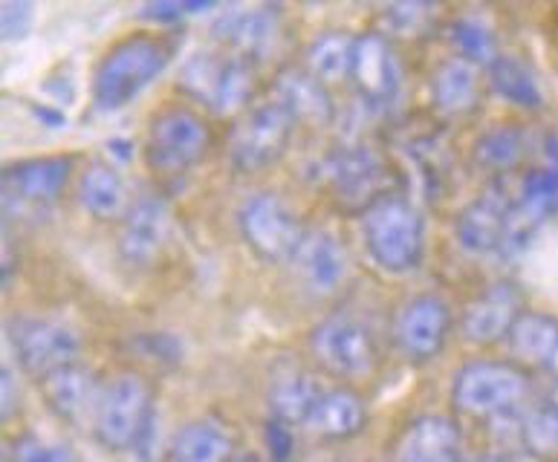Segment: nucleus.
I'll return each instance as SVG.
<instances>
[{"instance_id":"nucleus-7","label":"nucleus","mask_w":558,"mask_h":462,"mask_svg":"<svg viewBox=\"0 0 558 462\" xmlns=\"http://www.w3.org/2000/svg\"><path fill=\"white\" fill-rule=\"evenodd\" d=\"M211 131L189 108H168L154 115L145 136V162L159 177H180L201 166L209 154Z\"/></svg>"},{"instance_id":"nucleus-41","label":"nucleus","mask_w":558,"mask_h":462,"mask_svg":"<svg viewBox=\"0 0 558 462\" xmlns=\"http://www.w3.org/2000/svg\"><path fill=\"white\" fill-rule=\"evenodd\" d=\"M550 404H556L558 408V376L553 379V388H550Z\"/></svg>"},{"instance_id":"nucleus-10","label":"nucleus","mask_w":558,"mask_h":462,"mask_svg":"<svg viewBox=\"0 0 558 462\" xmlns=\"http://www.w3.org/2000/svg\"><path fill=\"white\" fill-rule=\"evenodd\" d=\"M7 339L17 364L38 381L78 362L82 350V339L73 327L44 315H12L7 321Z\"/></svg>"},{"instance_id":"nucleus-31","label":"nucleus","mask_w":558,"mask_h":462,"mask_svg":"<svg viewBox=\"0 0 558 462\" xmlns=\"http://www.w3.org/2000/svg\"><path fill=\"white\" fill-rule=\"evenodd\" d=\"M353 52H356V38L348 33H322L316 41L307 47V73H313L318 82H342L353 70Z\"/></svg>"},{"instance_id":"nucleus-24","label":"nucleus","mask_w":558,"mask_h":462,"mask_svg":"<svg viewBox=\"0 0 558 462\" xmlns=\"http://www.w3.org/2000/svg\"><path fill=\"white\" fill-rule=\"evenodd\" d=\"M234 434L217 416H203L177 430L168 446V462H232Z\"/></svg>"},{"instance_id":"nucleus-11","label":"nucleus","mask_w":558,"mask_h":462,"mask_svg":"<svg viewBox=\"0 0 558 462\" xmlns=\"http://www.w3.org/2000/svg\"><path fill=\"white\" fill-rule=\"evenodd\" d=\"M310 350L330 376L365 379L376 367L374 332L353 315H330L310 336Z\"/></svg>"},{"instance_id":"nucleus-1","label":"nucleus","mask_w":558,"mask_h":462,"mask_svg":"<svg viewBox=\"0 0 558 462\" xmlns=\"http://www.w3.org/2000/svg\"><path fill=\"white\" fill-rule=\"evenodd\" d=\"M365 248L383 272L409 275L423 264L425 220L409 197L383 194L362 215Z\"/></svg>"},{"instance_id":"nucleus-23","label":"nucleus","mask_w":558,"mask_h":462,"mask_svg":"<svg viewBox=\"0 0 558 462\" xmlns=\"http://www.w3.org/2000/svg\"><path fill=\"white\" fill-rule=\"evenodd\" d=\"M78 203L101 223L125 220L134 199L128 180L110 162H90L78 177Z\"/></svg>"},{"instance_id":"nucleus-40","label":"nucleus","mask_w":558,"mask_h":462,"mask_svg":"<svg viewBox=\"0 0 558 462\" xmlns=\"http://www.w3.org/2000/svg\"><path fill=\"white\" fill-rule=\"evenodd\" d=\"M481 462H521V460H515L512 454H489V457H481Z\"/></svg>"},{"instance_id":"nucleus-19","label":"nucleus","mask_w":558,"mask_h":462,"mask_svg":"<svg viewBox=\"0 0 558 462\" xmlns=\"http://www.w3.org/2000/svg\"><path fill=\"white\" fill-rule=\"evenodd\" d=\"M44 402L50 404V411L59 416V420L70 422V425H82L84 420L96 416V404H99L101 388L84 364H68L61 370L44 376L41 381Z\"/></svg>"},{"instance_id":"nucleus-36","label":"nucleus","mask_w":558,"mask_h":462,"mask_svg":"<svg viewBox=\"0 0 558 462\" xmlns=\"http://www.w3.org/2000/svg\"><path fill=\"white\" fill-rule=\"evenodd\" d=\"M434 7L432 3H393L383 12V21L388 24V29L400 35L423 33L425 24L432 21Z\"/></svg>"},{"instance_id":"nucleus-20","label":"nucleus","mask_w":558,"mask_h":462,"mask_svg":"<svg viewBox=\"0 0 558 462\" xmlns=\"http://www.w3.org/2000/svg\"><path fill=\"white\" fill-rule=\"evenodd\" d=\"M278 33H281V17L269 7L234 9L217 24V35L229 52L246 58L252 64H258L272 52Z\"/></svg>"},{"instance_id":"nucleus-4","label":"nucleus","mask_w":558,"mask_h":462,"mask_svg":"<svg viewBox=\"0 0 558 462\" xmlns=\"http://www.w3.org/2000/svg\"><path fill=\"white\" fill-rule=\"evenodd\" d=\"M183 90L215 113H241L255 96V64L234 52L203 50L185 61Z\"/></svg>"},{"instance_id":"nucleus-35","label":"nucleus","mask_w":558,"mask_h":462,"mask_svg":"<svg viewBox=\"0 0 558 462\" xmlns=\"http://www.w3.org/2000/svg\"><path fill=\"white\" fill-rule=\"evenodd\" d=\"M9 462H75V457L70 448L59 446V442L24 434L9 448Z\"/></svg>"},{"instance_id":"nucleus-42","label":"nucleus","mask_w":558,"mask_h":462,"mask_svg":"<svg viewBox=\"0 0 558 462\" xmlns=\"http://www.w3.org/2000/svg\"><path fill=\"white\" fill-rule=\"evenodd\" d=\"M232 462H260V460L255 454H241V457H234Z\"/></svg>"},{"instance_id":"nucleus-28","label":"nucleus","mask_w":558,"mask_h":462,"mask_svg":"<svg viewBox=\"0 0 558 462\" xmlns=\"http://www.w3.org/2000/svg\"><path fill=\"white\" fill-rule=\"evenodd\" d=\"M325 397V390L310 373L290 370L281 373L272 388H269V408L272 416L281 425H307L310 413L316 411L318 399Z\"/></svg>"},{"instance_id":"nucleus-37","label":"nucleus","mask_w":558,"mask_h":462,"mask_svg":"<svg viewBox=\"0 0 558 462\" xmlns=\"http://www.w3.org/2000/svg\"><path fill=\"white\" fill-rule=\"evenodd\" d=\"M35 9L29 3H21V0H9L0 9V35L3 41H21L33 29Z\"/></svg>"},{"instance_id":"nucleus-13","label":"nucleus","mask_w":558,"mask_h":462,"mask_svg":"<svg viewBox=\"0 0 558 462\" xmlns=\"http://www.w3.org/2000/svg\"><path fill=\"white\" fill-rule=\"evenodd\" d=\"M521 315H524V292L518 289V283H492L466 306L460 318V336L477 346L498 344L509 339Z\"/></svg>"},{"instance_id":"nucleus-9","label":"nucleus","mask_w":558,"mask_h":462,"mask_svg":"<svg viewBox=\"0 0 558 462\" xmlns=\"http://www.w3.org/2000/svg\"><path fill=\"white\" fill-rule=\"evenodd\" d=\"M70 177L73 157H35L3 168L0 185L7 220H26L50 211L68 191Z\"/></svg>"},{"instance_id":"nucleus-27","label":"nucleus","mask_w":558,"mask_h":462,"mask_svg":"<svg viewBox=\"0 0 558 462\" xmlns=\"http://www.w3.org/2000/svg\"><path fill=\"white\" fill-rule=\"evenodd\" d=\"M367 425L365 402L348 388L325 390V397L318 399L316 411L310 413L307 430L325 439H348L356 437L359 430Z\"/></svg>"},{"instance_id":"nucleus-22","label":"nucleus","mask_w":558,"mask_h":462,"mask_svg":"<svg viewBox=\"0 0 558 462\" xmlns=\"http://www.w3.org/2000/svg\"><path fill=\"white\" fill-rule=\"evenodd\" d=\"M391 462H463L458 422L437 413L414 420L402 434Z\"/></svg>"},{"instance_id":"nucleus-34","label":"nucleus","mask_w":558,"mask_h":462,"mask_svg":"<svg viewBox=\"0 0 558 462\" xmlns=\"http://www.w3.org/2000/svg\"><path fill=\"white\" fill-rule=\"evenodd\" d=\"M449 35H451V44H454V50L460 52V58H466L469 64L489 66L492 61L500 56L495 29L486 24L484 17H475V15L458 17V21L451 24Z\"/></svg>"},{"instance_id":"nucleus-25","label":"nucleus","mask_w":558,"mask_h":462,"mask_svg":"<svg viewBox=\"0 0 558 462\" xmlns=\"http://www.w3.org/2000/svg\"><path fill=\"white\" fill-rule=\"evenodd\" d=\"M432 101L442 115H466L481 101V75L466 58L442 61L432 75Z\"/></svg>"},{"instance_id":"nucleus-17","label":"nucleus","mask_w":558,"mask_h":462,"mask_svg":"<svg viewBox=\"0 0 558 462\" xmlns=\"http://www.w3.org/2000/svg\"><path fill=\"white\" fill-rule=\"evenodd\" d=\"M350 78L356 82L359 93L374 101V105H388V101L400 96L402 64L385 35H359Z\"/></svg>"},{"instance_id":"nucleus-18","label":"nucleus","mask_w":558,"mask_h":462,"mask_svg":"<svg viewBox=\"0 0 558 462\" xmlns=\"http://www.w3.org/2000/svg\"><path fill=\"white\" fill-rule=\"evenodd\" d=\"M512 203L515 199H509L504 191H484L481 197L472 199L454 223L460 248L475 257L498 255L504 248V238H507Z\"/></svg>"},{"instance_id":"nucleus-8","label":"nucleus","mask_w":558,"mask_h":462,"mask_svg":"<svg viewBox=\"0 0 558 462\" xmlns=\"http://www.w3.org/2000/svg\"><path fill=\"white\" fill-rule=\"evenodd\" d=\"M150 416H154V397L148 381L136 373H122L101 388L93 416V434L108 451H128L136 448Z\"/></svg>"},{"instance_id":"nucleus-43","label":"nucleus","mask_w":558,"mask_h":462,"mask_svg":"<svg viewBox=\"0 0 558 462\" xmlns=\"http://www.w3.org/2000/svg\"><path fill=\"white\" fill-rule=\"evenodd\" d=\"M463 462H481V460H463Z\"/></svg>"},{"instance_id":"nucleus-29","label":"nucleus","mask_w":558,"mask_h":462,"mask_svg":"<svg viewBox=\"0 0 558 462\" xmlns=\"http://www.w3.org/2000/svg\"><path fill=\"white\" fill-rule=\"evenodd\" d=\"M489 84L500 99L524 110H538L544 105V87L538 75L518 56H498L489 64Z\"/></svg>"},{"instance_id":"nucleus-30","label":"nucleus","mask_w":558,"mask_h":462,"mask_svg":"<svg viewBox=\"0 0 558 462\" xmlns=\"http://www.w3.org/2000/svg\"><path fill=\"white\" fill-rule=\"evenodd\" d=\"M526 157V133L515 124L486 131L475 145V162L489 173L515 171Z\"/></svg>"},{"instance_id":"nucleus-2","label":"nucleus","mask_w":558,"mask_h":462,"mask_svg":"<svg viewBox=\"0 0 558 462\" xmlns=\"http://www.w3.org/2000/svg\"><path fill=\"white\" fill-rule=\"evenodd\" d=\"M171 61V47L157 35H131L101 58L93 75V101L99 110L134 105Z\"/></svg>"},{"instance_id":"nucleus-14","label":"nucleus","mask_w":558,"mask_h":462,"mask_svg":"<svg viewBox=\"0 0 558 462\" xmlns=\"http://www.w3.org/2000/svg\"><path fill=\"white\" fill-rule=\"evenodd\" d=\"M171 238V206L157 194L136 197L119 234V255L136 269L157 264Z\"/></svg>"},{"instance_id":"nucleus-3","label":"nucleus","mask_w":558,"mask_h":462,"mask_svg":"<svg viewBox=\"0 0 558 462\" xmlns=\"http://www.w3.org/2000/svg\"><path fill=\"white\" fill-rule=\"evenodd\" d=\"M530 393H533V381L524 367H518L515 362H495V358L463 364L451 381L454 408L475 420H500L507 413H518Z\"/></svg>"},{"instance_id":"nucleus-5","label":"nucleus","mask_w":558,"mask_h":462,"mask_svg":"<svg viewBox=\"0 0 558 462\" xmlns=\"http://www.w3.org/2000/svg\"><path fill=\"white\" fill-rule=\"evenodd\" d=\"M292 133L295 115L281 101L269 99L252 105L229 136V162L241 173L267 171L290 150Z\"/></svg>"},{"instance_id":"nucleus-6","label":"nucleus","mask_w":558,"mask_h":462,"mask_svg":"<svg viewBox=\"0 0 558 462\" xmlns=\"http://www.w3.org/2000/svg\"><path fill=\"white\" fill-rule=\"evenodd\" d=\"M238 229L252 255L267 264H292L307 238L299 215L269 191H258L243 199L238 208Z\"/></svg>"},{"instance_id":"nucleus-33","label":"nucleus","mask_w":558,"mask_h":462,"mask_svg":"<svg viewBox=\"0 0 558 462\" xmlns=\"http://www.w3.org/2000/svg\"><path fill=\"white\" fill-rule=\"evenodd\" d=\"M515 206L521 211L538 220V223H547L550 217L558 215V168L542 166L526 171L524 182H521V194H518Z\"/></svg>"},{"instance_id":"nucleus-16","label":"nucleus","mask_w":558,"mask_h":462,"mask_svg":"<svg viewBox=\"0 0 558 462\" xmlns=\"http://www.w3.org/2000/svg\"><path fill=\"white\" fill-rule=\"evenodd\" d=\"M325 177L333 185L336 197L348 206H359L362 215L383 197V194H376L385 180L383 159L362 145H350V148H339L336 154H330V159L325 162Z\"/></svg>"},{"instance_id":"nucleus-21","label":"nucleus","mask_w":558,"mask_h":462,"mask_svg":"<svg viewBox=\"0 0 558 462\" xmlns=\"http://www.w3.org/2000/svg\"><path fill=\"white\" fill-rule=\"evenodd\" d=\"M509 355L524 370L558 376V318L550 313L524 309L507 339Z\"/></svg>"},{"instance_id":"nucleus-26","label":"nucleus","mask_w":558,"mask_h":462,"mask_svg":"<svg viewBox=\"0 0 558 462\" xmlns=\"http://www.w3.org/2000/svg\"><path fill=\"white\" fill-rule=\"evenodd\" d=\"M276 101L295 115V122L325 124L333 119V101L327 93V84L318 82L307 70H283L276 82Z\"/></svg>"},{"instance_id":"nucleus-12","label":"nucleus","mask_w":558,"mask_h":462,"mask_svg":"<svg viewBox=\"0 0 558 462\" xmlns=\"http://www.w3.org/2000/svg\"><path fill=\"white\" fill-rule=\"evenodd\" d=\"M451 332V309L440 295H417L402 306L393 321L400 353L414 364H428L442 353Z\"/></svg>"},{"instance_id":"nucleus-38","label":"nucleus","mask_w":558,"mask_h":462,"mask_svg":"<svg viewBox=\"0 0 558 462\" xmlns=\"http://www.w3.org/2000/svg\"><path fill=\"white\" fill-rule=\"evenodd\" d=\"M206 9H209L206 0H197V3H150L148 9H142V15L157 17V21L168 24V21H177V17H183V15L206 12Z\"/></svg>"},{"instance_id":"nucleus-39","label":"nucleus","mask_w":558,"mask_h":462,"mask_svg":"<svg viewBox=\"0 0 558 462\" xmlns=\"http://www.w3.org/2000/svg\"><path fill=\"white\" fill-rule=\"evenodd\" d=\"M17 404H21V397H17V381L15 373L3 367L0 373V413H3V422H9L15 416Z\"/></svg>"},{"instance_id":"nucleus-15","label":"nucleus","mask_w":558,"mask_h":462,"mask_svg":"<svg viewBox=\"0 0 558 462\" xmlns=\"http://www.w3.org/2000/svg\"><path fill=\"white\" fill-rule=\"evenodd\" d=\"M292 266L299 272L301 287L316 297L336 295L350 278L348 248L330 231H307Z\"/></svg>"},{"instance_id":"nucleus-32","label":"nucleus","mask_w":558,"mask_h":462,"mask_svg":"<svg viewBox=\"0 0 558 462\" xmlns=\"http://www.w3.org/2000/svg\"><path fill=\"white\" fill-rule=\"evenodd\" d=\"M518 442L530 457L542 462L558 460V408L538 404L533 411L518 416Z\"/></svg>"}]
</instances>
